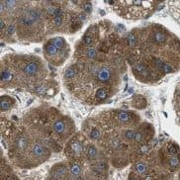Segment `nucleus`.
Returning <instances> with one entry per match:
<instances>
[{
	"mask_svg": "<svg viewBox=\"0 0 180 180\" xmlns=\"http://www.w3.org/2000/svg\"><path fill=\"white\" fill-rule=\"evenodd\" d=\"M44 52H45V57L49 59V61L56 66H59L68 57L69 50H63V49H57L54 45L52 40H49L44 47Z\"/></svg>",
	"mask_w": 180,
	"mask_h": 180,
	"instance_id": "f257e3e1",
	"label": "nucleus"
},
{
	"mask_svg": "<svg viewBox=\"0 0 180 180\" xmlns=\"http://www.w3.org/2000/svg\"><path fill=\"white\" fill-rule=\"evenodd\" d=\"M22 69L27 76H35L39 71V65L36 61H27L22 66Z\"/></svg>",
	"mask_w": 180,
	"mask_h": 180,
	"instance_id": "f03ea898",
	"label": "nucleus"
},
{
	"mask_svg": "<svg viewBox=\"0 0 180 180\" xmlns=\"http://www.w3.org/2000/svg\"><path fill=\"white\" fill-rule=\"evenodd\" d=\"M32 152L36 157H43V156H46L47 149L41 144H36L32 148Z\"/></svg>",
	"mask_w": 180,
	"mask_h": 180,
	"instance_id": "7ed1b4c3",
	"label": "nucleus"
},
{
	"mask_svg": "<svg viewBox=\"0 0 180 180\" xmlns=\"http://www.w3.org/2000/svg\"><path fill=\"white\" fill-rule=\"evenodd\" d=\"M66 125L67 124L65 121L60 120V121H57V123L54 125V129L57 134H65L66 131Z\"/></svg>",
	"mask_w": 180,
	"mask_h": 180,
	"instance_id": "20e7f679",
	"label": "nucleus"
},
{
	"mask_svg": "<svg viewBox=\"0 0 180 180\" xmlns=\"http://www.w3.org/2000/svg\"><path fill=\"white\" fill-rule=\"evenodd\" d=\"M66 168L65 166H61V165H59V166H57V167H55L54 168V170H53V174L56 176V177H58V178H61V177H63L66 174Z\"/></svg>",
	"mask_w": 180,
	"mask_h": 180,
	"instance_id": "39448f33",
	"label": "nucleus"
},
{
	"mask_svg": "<svg viewBox=\"0 0 180 180\" xmlns=\"http://www.w3.org/2000/svg\"><path fill=\"white\" fill-rule=\"evenodd\" d=\"M152 40L153 42L157 44V45H160V44H163L165 40H166V37L162 32H156V33L152 35Z\"/></svg>",
	"mask_w": 180,
	"mask_h": 180,
	"instance_id": "423d86ee",
	"label": "nucleus"
},
{
	"mask_svg": "<svg viewBox=\"0 0 180 180\" xmlns=\"http://www.w3.org/2000/svg\"><path fill=\"white\" fill-rule=\"evenodd\" d=\"M16 147L17 148L22 149V150L26 149L27 147H28V139H27V138H25V137L18 138L16 140Z\"/></svg>",
	"mask_w": 180,
	"mask_h": 180,
	"instance_id": "0eeeda50",
	"label": "nucleus"
},
{
	"mask_svg": "<svg viewBox=\"0 0 180 180\" xmlns=\"http://www.w3.org/2000/svg\"><path fill=\"white\" fill-rule=\"evenodd\" d=\"M11 101H13V99L3 96L1 98V110L5 111V110H8L9 108H11V106H12V102Z\"/></svg>",
	"mask_w": 180,
	"mask_h": 180,
	"instance_id": "6e6552de",
	"label": "nucleus"
},
{
	"mask_svg": "<svg viewBox=\"0 0 180 180\" xmlns=\"http://www.w3.org/2000/svg\"><path fill=\"white\" fill-rule=\"evenodd\" d=\"M96 98L99 99V100H105V99L108 97V91H107L105 88H99L97 91H96Z\"/></svg>",
	"mask_w": 180,
	"mask_h": 180,
	"instance_id": "1a4fd4ad",
	"label": "nucleus"
},
{
	"mask_svg": "<svg viewBox=\"0 0 180 180\" xmlns=\"http://www.w3.org/2000/svg\"><path fill=\"white\" fill-rule=\"evenodd\" d=\"M75 75H76V69L74 68L73 66L68 67L66 70V72H65V77H66V79H71V78L75 77Z\"/></svg>",
	"mask_w": 180,
	"mask_h": 180,
	"instance_id": "9d476101",
	"label": "nucleus"
},
{
	"mask_svg": "<svg viewBox=\"0 0 180 180\" xmlns=\"http://www.w3.org/2000/svg\"><path fill=\"white\" fill-rule=\"evenodd\" d=\"M70 172L74 176H79L80 172H81V167L80 165L77 163H72L70 165Z\"/></svg>",
	"mask_w": 180,
	"mask_h": 180,
	"instance_id": "9b49d317",
	"label": "nucleus"
},
{
	"mask_svg": "<svg viewBox=\"0 0 180 180\" xmlns=\"http://www.w3.org/2000/svg\"><path fill=\"white\" fill-rule=\"evenodd\" d=\"M71 149L74 151V153H80L83 150V147H82L80 142H73L71 144Z\"/></svg>",
	"mask_w": 180,
	"mask_h": 180,
	"instance_id": "f8f14e48",
	"label": "nucleus"
},
{
	"mask_svg": "<svg viewBox=\"0 0 180 180\" xmlns=\"http://www.w3.org/2000/svg\"><path fill=\"white\" fill-rule=\"evenodd\" d=\"M130 118H131V114L128 113V112H122V111H121V112L118 113V119L121 120V121H123V122L129 121Z\"/></svg>",
	"mask_w": 180,
	"mask_h": 180,
	"instance_id": "ddd939ff",
	"label": "nucleus"
},
{
	"mask_svg": "<svg viewBox=\"0 0 180 180\" xmlns=\"http://www.w3.org/2000/svg\"><path fill=\"white\" fill-rule=\"evenodd\" d=\"M82 43H83L85 46H88V47H89V46H91V45L93 44V37L88 35V34L84 35L83 38H82Z\"/></svg>",
	"mask_w": 180,
	"mask_h": 180,
	"instance_id": "4468645a",
	"label": "nucleus"
},
{
	"mask_svg": "<svg viewBox=\"0 0 180 180\" xmlns=\"http://www.w3.org/2000/svg\"><path fill=\"white\" fill-rule=\"evenodd\" d=\"M87 155H88V156H89L90 158H94L95 156H97V150H96L95 147H93V146L88 147V148H87Z\"/></svg>",
	"mask_w": 180,
	"mask_h": 180,
	"instance_id": "2eb2a0df",
	"label": "nucleus"
},
{
	"mask_svg": "<svg viewBox=\"0 0 180 180\" xmlns=\"http://www.w3.org/2000/svg\"><path fill=\"white\" fill-rule=\"evenodd\" d=\"M136 170L139 172V174H145L146 171H147V166L144 163L139 162V163H138L136 165Z\"/></svg>",
	"mask_w": 180,
	"mask_h": 180,
	"instance_id": "dca6fc26",
	"label": "nucleus"
},
{
	"mask_svg": "<svg viewBox=\"0 0 180 180\" xmlns=\"http://www.w3.org/2000/svg\"><path fill=\"white\" fill-rule=\"evenodd\" d=\"M85 56L88 58H94L97 56V52L94 49H87L85 50Z\"/></svg>",
	"mask_w": 180,
	"mask_h": 180,
	"instance_id": "f3484780",
	"label": "nucleus"
},
{
	"mask_svg": "<svg viewBox=\"0 0 180 180\" xmlns=\"http://www.w3.org/2000/svg\"><path fill=\"white\" fill-rule=\"evenodd\" d=\"M127 42H128V45H129V46H135V45L137 44V37H136L134 34H131V35L128 36Z\"/></svg>",
	"mask_w": 180,
	"mask_h": 180,
	"instance_id": "a211bd4d",
	"label": "nucleus"
},
{
	"mask_svg": "<svg viewBox=\"0 0 180 180\" xmlns=\"http://www.w3.org/2000/svg\"><path fill=\"white\" fill-rule=\"evenodd\" d=\"M169 164L171 165L172 167H176V166H178V164H179V159H178L177 157L172 156L171 158L169 159Z\"/></svg>",
	"mask_w": 180,
	"mask_h": 180,
	"instance_id": "6ab92c4d",
	"label": "nucleus"
},
{
	"mask_svg": "<svg viewBox=\"0 0 180 180\" xmlns=\"http://www.w3.org/2000/svg\"><path fill=\"white\" fill-rule=\"evenodd\" d=\"M168 151L171 156H175L177 155V147L174 146V145H169L168 146Z\"/></svg>",
	"mask_w": 180,
	"mask_h": 180,
	"instance_id": "aec40b11",
	"label": "nucleus"
},
{
	"mask_svg": "<svg viewBox=\"0 0 180 180\" xmlns=\"http://www.w3.org/2000/svg\"><path fill=\"white\" fill-rule=\"evenodd\" d=\"M126 139H130V140H133L135 139V136H136V133L133 131H127L126 132Z\"/></svg>",
	"mask_w": 180,
	"mask_h": 180,
	"instance_id": "412c9836",
	"label": "nucleus"
},
{
	"mask_svg": "<svg viewBox=\"0 0 180 180\" xmlns=\"http://www.w3.org/2000/svg\"><path fill=\"white\" fill-rule=\"evenodd\" d=\"M90 136H91V138L93 139H98L100 138V132L98 130H92Z\"/></svg>",
	"mask_w": 180,
	"mask_h": 180,
	"instance_id": "4be33fe9",
	"label": "nucleus"
},
{
	"mask_svg": "<svg viewBox=\"0 0 180 180\" xmlns=\"http://www.w3.org/2000/svg\"><path fill=\"white\" fill-rule=\"evenodd\" d=\"M135 140H136L137 143H140V142L143 140V134H142L140 132L136 133V136H135Z\"/></svg>",
	"mask_w": 180,
	"mask_h": 180,
	"instance_id": "5701e85b",
	"label": "nucleus"
},
{
	"mask_svg": "<svg viewBox=\"0 0 180 180\" xmlns=\"http://www.w3.org/2000/svg\"><path fill=\"white\" fill-rule=\"evenodd\" d=\"M84 11L87 12V13H89L90 11H91V4H90L89 2H86V6L84 5Z\"/></svg>",
	"mask_w": 180,
	"mask_h": 180,
	"instance_id": "b1692460",
	"label": "nucleus"
},
{
	"mask_svg": "<svg viewBox=\"0 0 180 180\" xmlns=\"http://www.w3.org/2000/svg\"><path fill=\"white\" fill-rule=\"evenodd\" d=\"M4 29H5V23L3 20H1V32H3Z\"/></svg>",
	"mask_w": 180,
	"mask_h": 180,
	"instance_id": "393cba45",
	"label": "nucleus"
},
{
	"mask_svg": "<svg viewBox=\"0 0 180 180\" xmlns=\"http://www.w3.org/2000/svg\"><path fill=\"white\" fill-rule=\"evenodd\" d=\"M146 180H151V179H150V177H147V178H146Z\"/></svg>",
	"mask_w": 180,
	"mask_h": 180,
	"instance_id": "a878e982",
	"label": "nucleus"
},
{
	"mask_svg": "<svg viewBox=\"0 0 180 180\" xmlns=\"http://www.w3.org/2000/svg\"><path fill=\"white\" fill-rule=\"evenodd\" d=\"M131 180H138V179H137V178H134V177H133V179H131Z\"/></svg>",
	"mask_w": 180,
	"mask_h": 180,
	"instance_id": "bb28decb",
	"label": "nucleus"
},
{
	"mask_svg": "<svg viewBox=\"0 0 180 180\" xmlns=\"http://www.w3.org/2000/svg\"><path fill=\"white\" fill-rule=\"evenodd\" d=\"M77 180H84V179H83V178H78Z\"/></svg>",
	"mask_w": 180,
	"mask_h": 180,
	"instance_id": "cd10ccee",
	"label": "nucleus"
},
{
	"mask_svg": "<svg viewBox=\"0 0 180 180\" xmlns=\"http://www.w3.org/2000/svg\"><path fill=\"white\" fill-rule=\"evenodd\" d=\"M53 180H59V179H56V178H55V179H53Z\"/></svg>",
	"mask_w": 180,
	"mask_h": 180,
	"instance_id": "c85d7f7f",
	"label": "nucleus"
}]
</instances>
